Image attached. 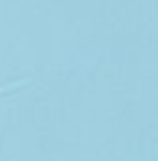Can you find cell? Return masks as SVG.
I'll list each match as a JSON object with an SVG mask.
<instances>
[{"mask_svg": "<svg viewBox=\"0 0 158 161\" xmlns=\"http://www.w3.org/2000/svg\"><path fill=\"white\" fill-rule=\"evenodd\" d=\"M30 82H32V76H21V79L0 82V97H3V94H9V91H15V88H21V85H30Z\"/></svg>", "mask_w": 158, "mask_h": 161, "instance_id": "1", "label": "cell"}]
</instances>
